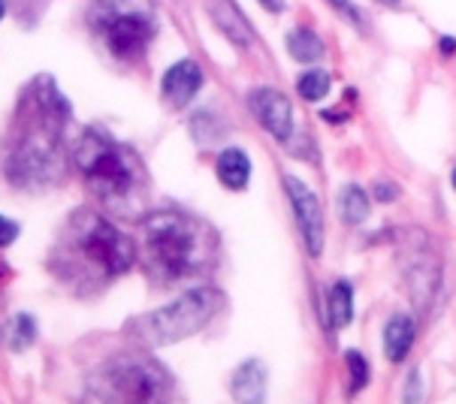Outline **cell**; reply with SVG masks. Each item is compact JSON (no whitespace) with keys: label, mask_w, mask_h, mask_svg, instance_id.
<instances>
[{"label":"cell","mask_w":456,"mask_h":404,"mask_svg":"<svg viewBox=\"0 0 456 404\" xmlns=\"http://www.w3.org/2000/svg\"><path fill=\"white\" fill-rule=\"evenodd\" d=\"M288 52L297 61H303V64H312V61H318L323 54V43H321V36L312 34L308 28H297L288 34Z\"/></svg>","instance_id":"4fadbf2b"},{"label":"cell","mask_w":456,"mask_h":404,"mask_svg":"<svg viewBox=\"0 0 456 404\" xmlns=\"http://www.w3.org/2000/svg\"><path fill=\"white\" fill-rule=\"evenodd\" d=\"M263 6H266L269 12H281L284 10V0H260Z\"/></svg>","instance_id":"7402d4cb"},{"label":"cell","mask_w":456,"mask_h":404,"mask_svg":"<svg viewBox=\"0 0 456 404\" xmlns=\"http://www.w3.org/2000/svg\"><path fill=\"white\" fill-rule=\"evenodd\" d=\"M284 190L290 197V206L297 212L299 232H303V242L308 247V254L318 256L323 247V212H321V199L305 188L299 178H284Z\"/></svg>","instance_id":"8992f818"},{"label":"cell","mask_w":456,"mask_h":404,"mask_svg":"<svg viewBox=\"0 0 456 404\" xmlns=\"http://www.w3.org/2000/svg\"><path fill=\"white\" fill-rule=\"evenodd\" d=\"M330 4H332V6H336V10H338V12H342V15H345V19H347V21H351V25H357V28L362 25V12L357 10V6H354V4H351V0H330Z\"/></svg>","instance_id":"d6986e66"},{"label":"cell","mask_w":456,"mask_h":404,"mask_svg":"<svg viewBox=\"0 0 456 404\" xmlns=\"http://www.w3.org/2000/svg\"><path fill=\"white\" fill-rule=\"evenodd\" d=\"M381 4H387V6H399L402 0H381Z\"/></svg>","instance_id":"cb8c5ba5"},{"label":"cell","mask_w":456,"mask_h":404,"mask_svg":"<svg viewBox=\"0 0 456 404\" xmlns=\"http://www.w3.org/2000/svg\"><path fill=\"white\" fill-rule=\"evenodd\" d=\"M115 395L112 399H158V390L164 386V377L142 362H130L112 368Z\"/></svg>","instance_id":"ba28073f"},{"label":"cell","mask_w":456,"mask_h":404,"mask_svg":"<svg viewBox=\"0 0 456 404\" xmlns=\"http://www.w3.org/2000/svg\"><path fill=\"white\" fill-rule=\"evenodd\" d=\"M442 52H444V54L456 52V40H451V36H444V40H442Z\"/></svg>","instance_id":"603a6c76"},{"label":"cell","mask_w":456,"mask_h":404,"mask_svg":"<svg viewBox=\"0 0 456 404\" xmlns=\"http://www.w3.org/2000/svg\"><path fill=\"white\" fill-rule=\"evenodd\" d=\"M203 88V69H200L197 61H179L167 69L164 82H160V91L173 106H188L194 100L197 91Z\"/></svg>","instance_id":"9c48e42d"},{"label":"cell","mask_w":456,"mask_h":404,"mask_svg":"<svg viewBox=\"0 0 456 404\" xmlns=\"http://www.w3.org/2000/svg\"><path fill=\"white\" fill-rule=\"evenodd\" d=\"M76 163H79L91 188L97 190V197L106 202H118L121 197H127L139 182V163L134 160V154L115 145L103 133H94V130L82 136Z\"/></svg>","instance_id":"7a4b0ae2"},{"label":"cell","mask_w":456,"mask_h":404,"mask_svg":"<svg viewBox=\"0 0 456 404\" xmlns=\"http://www.w3.org/2000/svg\"><path fill=\"white\" fill-rule=\"evenodd\" d=\"M15 236H19V227L12 221H6V217H0V247L10 245Z\"/></svg>","instance_id":"ffe728a7"},{"label":"cell","mask_w":456,"mask_h":404,"mask_svg":"<svg viewBox=\"0 0 456 404\" xmlns=\"http://www.w3.org/2000/svg\"><path fill=\"white\" fill-rule=\"evenodd\" d=\"M212 314H215V293L191 290V293H184L182 299H175L173 305L158 308L154 314L136 320L139 341L151 347L173 344V341H182V338L194 335L197 329H203Z\"/></svg>","instance_id":"3957f363"},{"label":"cell","mask_w":456,"mask_h":404,"mask_svg":"<svg viewBox=\"0 0 456 404\" xmlns=\"http://www.w3.org/2000/svg\"><path fill=\"white\" fill-rule=\"evenodd\" d=\"M142 247L151 278L158 281H179L194 269L200 238L194 223L175 212H158L142 227Z\"/></svg>","instance_id":"6da1fadb"},{"label":"cell","mask_w":456,"mask_h":404,"mask_svg":"<svg viewBox=\"0 0 456 404\" xmlns=\"http://www.w3.org/2000/svg\"><path fill=\"white\" fill-rule=\"evenodd\" d=\"M345 360H347V368H351V390H360V386H366V380H369L366 356L357 353V351H347Z\"/></svg>","instance_id":"ac0fdd59"},{"label":"cell","mask_w":456,"mask_h":404,"mask_svg":"<svg viewBox=\"0 0 456 404\" xmlns=\"http://www.w3.org/2000/svg\"><path fill=\"white\" fill-rule=\"evenodd\" d=\"M248 106H251L254 118H257L278 142H288L293 133V109H290V100L284 97L281 91H275V88L251 91Z\"/></svg>","instance_id":"52a82bcc"},{"label":"cell","mask_w":456,"mask_h":404,"mask_svg":"<svg viewBox=\"0 0 456 404\" xmlns=\"http://www.w3.org/2000/svg\"><path fill=\"white\" fill-rule=\"evenodd\" d=\"M97 28L115 58H139L154 36V15L145 0H103Z\"/></svg>","instance_id":"277c9868"},{"label":"cell","mask_w":456,"mask_h":404,"mask_svg":"<svg viewBox=\"0 0 456 404\" xmlns=\"http://www.w3.org/2000/svg\"><path fill=\"white\" fill-rule=\"evenodd\" d=\"M338 206H342V217L347 223H360L369 217V197H366V190L357 188V184H347V188L342 190Z\"/></svg>","instance_id":"2e32d148"},{"label":"cell","mask_w":456,"mask_h":404,"mask_svg":"<svg viewBox=\"0 0 456 404\" xmlns=\"http://www.w3.org/2000/svg\"><path fill=\"white\" fill-rule=\"evenodd\" d=\"M297 91L305 100H323V97H327V91H330V76L323 73V69H308V73L299 76Z\"/></svg>","instance_id":"e0dca14e"},{"label":"cell","mask_w":456,"mask_h":404,"mask_svg":"<svg viewBox=\"0 0 456 404\" xmlns=\"http://www.w3.org/2000/svg\"><path fill=\"white\" fill-rule=\"evenodd\" d=\"M208 12H212L215 25L227 34L230 43L236 45H248L251 43V28L245 21V15L239 12V6L233 0H208Z\"/></svg>","instance_id":"30bf717a"},{"label":"cell","mask_w":456,"mask_h":404,"mask_svg":"<svg viewBox=\"0 0 456 404\" xmlns=\"http://www.w3.org/2000/svg\"><path fill=\"white\" fill-rule=\"evenodd\" d=\"M453 188H456V169H453Z\"/></svg>","instance_id":"484cf974"},{"label":"cell","mask_w":456,"mask_h":404,"mask_svg":"<svg viewBox=\"0 0 456 404\" xmlns=\"http://www.w3.org/2000/svg\"><path fill=\"white\" fill-rule=\"evenodd\" d=\"M354 317V293H351V284L347 281H336L330 290V323L336 326H347Z\"/></svg>","instance_id":"9a60e30c"},{"label":"cell","mask_w":456,"mask_h":404,"mask_svg":"<svg viewBox=\"0 0 456 404\" xmlns=\"http://www.w3.org/2000/svg\"><path fill=\"white\" fill-rule=\"evenodd\" d=\"M414 344V323L405 314H396L384 329V351L393 362H402Z\"/></svg>","instance_id":"7c38bea8"},{"label":"cell","mask_w":456,"mask_h":404,"mask_svg":"<svg viewBox=\"0 0 456 404\" xmlns=\"http://www.w3.org/2000/svg\"><path fill=\"white\" fill-rule=\"evenodd\" d=\"M4 12H6V4H4V0H0V19H4Z\"/></svg>","instance_id":"d4e9b609"},{"label":"cell","mask_w":456,"mask_h":404,"mask_svg":"<svg viewBox=\"0 0 456 404\" xmlns=\"http://www.w3.org/2000/svg\"><path fill=\"white\" fill-rule=\"evenodd\" d=\"M233 395L239 401H260L263 399V368L257 362H245L236 371V386Z\"/></svg>","instance_id":"5bb4252c"},{"label":"cell","mask_w":456,"mask_h":404,"mask_svg":"<svg viewBox=\"0 0 456 404\" xmlns=\"http://www.w3.org/2000/svg\"><path fill=\"white\" fill-rule=\"evenodd\" d=\"M79 251L85 256V263L88 266H94L100 275L106 278H115L121 275V271L130 269V263H134V242L125 236V232H118L112 227V223L100 221H88V227L79 232Z\"/></svg>","instance_id":"5b68a950"},{"label":"cell","mask_w":456,"mask_h":404,"mask_svg":"<svg viewBox=\"0 0 456 404\" xmlns=\"http://www.w3.org/2000/svg\"><path fill=\"white\" fill-rule=\"evenodd\" d=\"M218 178H221L224 184H227L230 190H242L245 184H248V178H251L248 154L239 151V149L221 151V158H218Z\"/></svg>","instance_id":"8fae6325"},{"label":"cell","mask_w":456,"mask_h":404,"mask_svg":"<svg viewBox=\"0 0 456 404\" xmlns=\"http://www.w3.org/2000/svg\"><path fill=\"white\" fill-rule=\"evenodd\" d=\"M378 199H396V188H393V184H387V188H384V184H378V193H375Z\"/></svg>","instance_id":"44dd1931"}]
</instances>
